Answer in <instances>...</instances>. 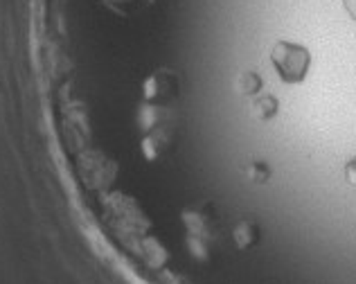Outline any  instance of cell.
<instances>
[{"label": "cell", "instance_id": "cell-7", "mask_svg": "<svg viewBox=\"0 0 356 284\" xmlns=\"http://www.w3.org/2000/svg\"><path fill=\"white\" fill-rule=\"evenodd\" d=\"M243 176L255 185H266L273 178V167L266 160H250V163L243 165Z\"/></svg>", "mask_w": 356, "mask_h": 284}, {"label": "cell", "instance_id": "cell-4", "mask_svg": "<svg viewBox=\"0 0 356 284\" xmlns=\"http://www.w3.org/2000/svg\"><path fill=\"white\" fill-rule=\"evenodd\" d=\"M250 118L257 122H270L280 116V100L273 93L261 90L255 97H250Z\"/></svg>", "mask_w": 356, "mask_h": 284}, {"label": "cell", "instance_id": "cell-9", "mask_svg": "<svg viewBox=\"0 0 356 284\" xmlns=\"http://www.w3.org/2000/svg\"><path fill=\"white\" fill-rule=\"evenodd\" d=\"M343 7H345V12L350 14L352 21H356V0H343Z\"/></svg>", "mask_w": 356, "mask_h": 284}, {"label": "cell", "instance_id": "cell-5", "mask_svg": "<svg viewBox=\"0 0 356 284\" xmlns=\"http://www.w3.org/2000/svg\"><path fill=\"white\" fill-rule=\"evenodd\" d=\"M176 77L172 72H158L147 81V95L149 100H170V95H176Z\"/></svg>", "mask_w": 356, "mask_h": 284}, {"label": "cell", "instance_id": "cell-6", "mask_svg": "<svg viewBox=\"0 0 356 284\" xmlns=\"http://www.w3.org/2000/svg\"><path fill=\"white\" fill-rule=\"evenodd\" d=\"M235 90L241 95V97H255L261 90H264V79H261V74L255 72V70H243L237 74L235 79Z\"/></svg>", "mask_w": 356, "mask_h": 284}, {"label": "cell", "instance_id": "cell-8", "mask_svg": "<svg viewBox=\"0 0 356 284\" xmlns=\"http://www.w3.org/2000/svg\"><path fill=\"white\" fill-rule=\"evenodd\" d=\"M343 178L348 181L350 187L356 189V154L345 160V165H343Z\"/></svg>", "mask_w": 356, "mask_h": 284}, {"label": "cell", "instance_id": "cell-1", "mask_svg": "<svg viewBox=\"0 0 356 284\" xmlns=\"http://www.w3.org/2000/svg\"><path fill=\"white\" fill-rule=\"evenodd\" d=\"M270 65L277 74V79L286 86H300L305 84L312 72V50L307 45L289 39H280L270 45Z\"/></svg>", "mask_w": 356, "mask_h": 284}, {"label": "cell", "instance_id": "cell-2", "mask_svg": "<svg viewBox=\"0 0 356 284\" xmlns=\"http://www.w3.org/2000/svg\"><path fill=\"white\" fill-rule=\"evenodd\" d=\"M187 230L192 235V246L196 253H210L212 244L217 242L221 235V223L217 214L212 212V207H196V210L185 214Z\"/></svg>", "mask_w": 356, "mask_h": 284}, {"label": "cell", "instance_id": "cell-3", "mask_svg": "<svg viewBox=\"0 0 356 284\" xmlns=\"http://www.w3.org/2000/svg\"><path fill=\"white\" fill-rule=\"evenodd\" d=\"M232 244H235V248L246 253V251H252L255 246L261 242V226L250 219V216H243V219H239L235 226H232Z\"/></svg>", "mask_w": 356, "mask_h": 284}]
</instances>
